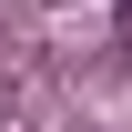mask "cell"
Instances as JSON below:
<instances>
[{
	"instance_id": "6da1fadb",
	"label": "cell",
	"mask_w": 132,
	"mask_h": 132,
	"mask_svg": "<svg viewBox=\"0 0 132 132\" xmlns=\"http://www.w3.org/2000/svg\"><path fill=\"white\" fill-rule=\"evenodd\" d=\"M122 51H132V0H122Z\"/></svg>"
}]
</instances>
